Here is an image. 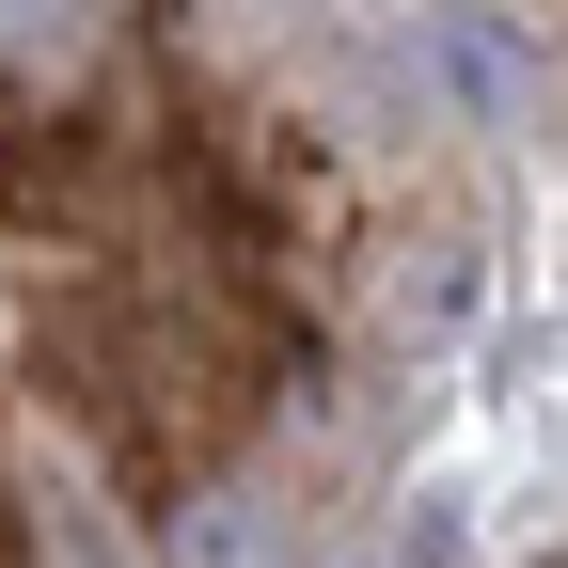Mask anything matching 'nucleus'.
<instances>
[{
  "label": "nucleus",
  "mask_w": 568,
  "mask_h": 568,
  "mask_svg": "<svg viewBox=\"0 0 568 568\" xmlns=\"http://www.w3.org/2000/svg\"><path fill=\"white\" fill-rule=\"evenodd\" d=\"M174 568H284V506H268V489H205V506H174Z\"/></svg>",
  "instance_id": "1"
},
{
  "label": "nucleus",
  "mask_w": 568,
  "mask_h": 568,
  "mask_svg": "<svg viewBox=\"0 0 568 568\" xmlns=\"http://www.w3.org/2000/svg\"><path fill=\"white\" fill-rule=\"evenodd\" d=\"M63 32V0H0V48H48Z\"/></svg>",
  "instance_id": "2"
}]
</instances>
